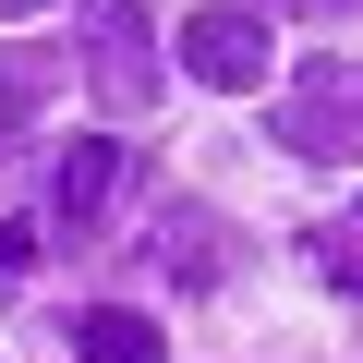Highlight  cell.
Segmentation results:
<instances>
[{
	"instance_id": "1",
	"label": "cell",
	"mask_w": 363,
	"mask_h": 363,
	"mask_svg": "<svg viewBox=\"0 0 363 363\" xmlns=\"http://www.w3.org/2000/svg\"><path fill=\"white\" fill-rule=\"evenodd\" d=\"M85 85L109 121H145L157 109V25H145V0H85Z\"/></svg>"
},
{
	"instance_id": "2",
	"label": "cell",
	"mask_w": 363,
	"mask_h": 363,
	"mask_svg": "<svg viewBox=\"0 0 363 363\" xmlns=\"http://www.w3.org/2000/svg\"><path fill=\"white\" fill-rule=\"evenodd\" d=\"M279 145L291 157H363V61L351 49H315L279 97Z\"/></svg>"
},
{
	"instance_id": "3",
	"label": "cell",
	"mask_w": 363,
	"mask_h": 363,
	"mask_svg": "<svg viewBox=\"0 0 363 363\" xmlns=\"http://www.w3.org/2000/svg\"><path fill=\"white\" fill-rule=\"evenodd\" d=\"M182 73L218 85V97H255V85H267V13H242V0L182 13Z\"/></svg>"
},
{
	"instance_id": "4",
	"label": "cell",
	"mask_w": 363,
	"mask_h": 363,
	"mask_svg": "<svg viewBox=\"0 0 363 363\" xmlns=\"http://www.w3.org/2000/svg\"><path fill=\"white\" fill-rule=\"evenodd\" d=\"M109 194H121V133H73L61 169H49V230L97 242V230H109Z\"/></svg>"
},
{
	"instance_id": "5",
	"label": "cell",
	"mask_w": 363,
	"mask_h": 363,
	"mask_svg": "<svg viewBox=\"0 0 363 363\" xmlns=\"http://www.w3.org/2000/svg\"><path fill=\"white\" fill-rule=\"evenodd\" d=\"M157 267H169L182 291H218V279L242 267V242H230L218 206H157Z\"/></svg>"
},
{
	"instance_id": "6",
	"label": "cell",
	"mask_w": 363,
	"mask_h": 363,
	"mask_svg": "<svg viewBox=\"0 0 363 363\" xmlns=\"http://www.w3.org/2000/svg\"><path fill=\"white\" fill-rule=\"evenodd\" d=\"M61 339H73V363H169V339H157L133 303H85Z\"/></svg>"
},
{
	"instance_id": "7",
	"label": "cell",
	"mask_w": 363,
	"mask_h": 363,
	"mask_svg": "<svg viewBox=\"0 0 363 363\" xmlns=\"http://www.w3.org/2000/svg\"><path fill=\"white\" fill-rule=\"evenodd\" d=\"M49 85H61V61H49V49H0V157L25 145V109H37Z\"/></svg>"
},
{
	"instance_id": "8",
	"label": "cell",
	"mask_w": 363,
	"mask_h": 363,
	"mask_svg": "<svg viewBox=\"0 0 363 363\" xmlns=\"http://www.w3.org/2000/svg\"><path fill=\"white\" fill-rule=\"evenodd\" d=\"M315 279L363 303V218H327V230H315Z\"/></svg>"
},
{
	"instance_id": "9",
	"label": "cell",
	"mask_w": 363,
	"mask_h": 363,
	"mask_svg": "<svg viewBox=\"0 0 363 363\" xmlns=\"http://www.w3.org/2000/svg\"><path fill=\"white\" fill-rule=\"evenodd\" d=\"M0 13H49V0H0Z\"/></svg>"
}]
</instances>
